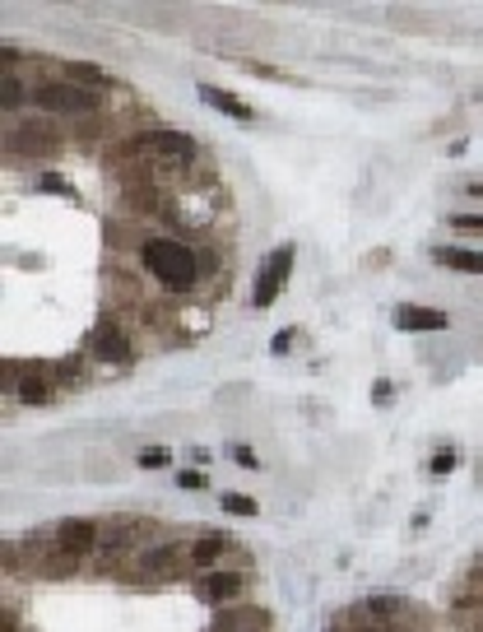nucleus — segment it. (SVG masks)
Segmentation results:
<instances>
[{
    "label": "nucleus",
    "instance_id": "b1692460",
    "mask_svg": "<svg viewBox=\"0 0 483 632\" xmlns=\"http://www.w3.org/2000/svg\"><path fill=\"white\" fill-rule=\"evenodd\" d=\"M289 344H293V331H279V335H274V344H270V349H274V353H284V349H289Z\"/></svg>",
    "mask_w": 483,
    "mask_h": 632
},
{
    "label": "nucleus",
    "instance_id": "39448f33",
    "mask_svg": "<svg viewBox=\"0 0 483 632\" xmlns=\"http://www.w3.org/2000/svg\"><path fill=\"white\" fill-rule=\"evenodd\" d=\"M89 349L98 353L103 363H126V359H131V340L121 335L116 321H98L94 335H89Z\"/></svg>",
    "mask_w": 483,
    "mask_h": 632
},
{
    "label": "nucleus",
    "instance_id": "2eb2a0df",
    "mask_svg": "<svg viewBox=\"0 0 483 632\" xmlns=\"http://www.w3.org/2000/svg\"><path fill=\"white\" fill-rule=\"evenodd\" d=\"M70 79H74V84H112V74L89 65V61H70Z\"/></svg>",
    "mask_w": 483,
    "mask_h": 632
},
{
    "label": "nucleus",
    "instance_id": "f3484780",
    "mask_svg": "<svg viewBox=\"0 0 483 632\" xmlns=\"http://www.w3.org/2000/svg\"><path fill=\"white\" fill-rule=\"evenodd\" d=\"M451 228H456V232H474V237H483V214H451Z\"/></svg>",
    "mask_w": 483,
    "mask_h": 632
},
{
    "label": "nucleus",
    "instance_id": "aec40b11",
    "mask_svg": "<svg viewBox=\"0 0 483 632\" xmlns=\"http://www.w3.org/2000/svg\"><path fill=\"white\" fill-rule=\"evenodd\" d=\"M456 469V451H437L432 456V474H451Z\"/></svg>",
    "mask_w": 483,
    "mask_h": 632
},
{
    "label": "nucleus",
    "instance_id": "9b49d317",
    "mask_svg": "<svg viewBox=\"0 0 483 632\" xmlns=\"http://www.w3.org/2000/svg\"><path fill=\"white\" fill-rule=\"evenodd\" d=\"M200 98H205L210 107H219V112H228V116H237V122H251V116H256L242 98H232V94H223V89H214V84H200Z\"/></svg>",
    "mask_w": 483,
    "mask_h": 632
},
{
    "label": "nucleus",
    "instance_id": "5701e85b",
    "mask_svg": "<svg viewBox=\"0 0 483 632\" xmlns=\"http://www.w3.org/2000/svg\"><path fill=\"white\" fill-rule=\"evenodd\" d=\"M37 186H43V191H61V195H70V186H65L61 177H43V182H37Z\"/></svg>",
    "mask_w": 483,
    "mask_h": 632
},
{
    "label": "nucleus",
    "instance_id": "1a4fd4ad",
    "mask_svg": "<svg viewBox=\"0 0 483 632\" xmlns=\"http://www.w3.org/2000/svg\"><path fill=\"white\" fill-rule=\"evenodd\" d=\"M432 261L437 265H451L460 274H483V252H469V247H437Z\"/></svg>",
    "mask_w": 483,
    "mask_h": 632
},
{
    "label": "nucleus",
    "instance_id": "6e6552de",
    "mask_svg": "<svg viewBox=\"0 0 483 632\" xmlns=\"http://www.w3.org/2000/svg\"><path fill=\"white\" fill-rule=\"evenodd\" d=\"M395 326L399 331H447L451 316L437 311V307H399L395 311Z\"/></svg>",
    "mask_w": 483,
    "mask_h": 632
},
{
    "label": "nucleus",
    "instance_id": "a211bd4d",
    "mask_svg": "<svg viewBox=\"0 0 483 632\" xmlns=\"http://www.w3.org/2000/svg\"><path fill=\"white\" fill-rule=\"evenodd\" d=\"M0 103H5V107H19V103H24V84H19L15 74L5 79V84H0Z\"/></svg>",
    "mask_w": 483,
    "mask_h": 632
},
{
    "label": "nucleus",
    "instance_id": "dca6fc26",
    "mask_svg": "<svg viewBox=\"0 0 483 632\" xmlns=\"http://www.w3.org/2000/svg\"><path fill=\"white\" fill-rule=\"evenodd\" d=\"M223 511H232V517H256V498H247V493H228L223 498Z\"/></svg>",
    "mask_w": 483,
    "mask_h": 632
},
{
    "label": "nucleus",
    "instance_id": "20e7f679",
    "mask_svg": "<svg viewBox=\"0 0 483 632\" xmlns=\"http://www.w3.org/2000/svg\"><path fill=\"white\" fill-rule=\"evenodd\" d=\"M289 270H293V247L284 242L265 265H261V280H256V293H251V302L256 307H270L274 298H279V289H284V280H289Z\"/></svg>",
    "mask_w": 483,
    "mask_h": 632
},
{
    "label": "nucleus",
    "instance_id": "9d476101",
    "mask_svg": "<svg viewBox=\"0 0 483 632\" xmlns=\"http://www.w3.org/2000/svg\"><path fill=\"white\" fill-rule=\"evenodd\" d=\"M242 590V577H232V572H210L205 581H200V600H210V605H223V600H232Z\"/></svg>",
    "mask_w": 483,
    "mask_h": 632
},
{
    "label": "nucleus",
    "instance_id": "4468645a",
    "mask_svg": "<svg viewBox=\"0 0 483 632\" xmlns=\"http://www.w3.org/2000/svg\"><path fill=\"white\" fill-rule=\"evenodd\" d=\"M172 558H177V548L172 544H158V548H149L144 558H140V572H168Z\"/></svg>",
    "mask_w": 483,
    "mask_h": 632
},
{
    "label": "nucleus",
    "instance_id": "f03ea898",
    "mask_svg": "<svg viewBox=\"0 0 483 632\" xmlns=\"http://www.w3.org/2000/svg\"><path fill=\"white\" fill-rule=\"evenodd\" d=\"M33 103L43 112H94L103 98L94 89H84V84H37Z\"/></svg>",
    "mask_w": 483,
    "mask_h": 632
},
{
    "label": "nucleus",
    "instance_id": "7ed1b4c3",
    "mask_svg": "<svg viewBox=\"0 0 483 632\" xmlns=\"http://www.w3.org/2000/svg\"><path fill=\"white\" fill-rule=\"evenodd\" d=\"M140 144H144V158H158V163H191L195 158V140L182 131H144Z\"/></svg>",
    "mask_w": 483,
    "mask_h": 632
},
{
    "label": "nucleus",
    "instance_id": "393cba45",
    "mask_svg": "<svg viewBox=\"0 0 483 632\" xmlns=\"http://www.w3.org/2000/svg\"><path fill=\"white\" fill-rule=\"evenodd\" d=\"M247 632H261V627H247Z\"/></svg>",
    "mask_w": 483,
    "mask_h": 632
},
{
    "label": "nucleus",
    "instance_id": "412c9836",
    "mask_svg": "<svg viewBox=\"0 0 483 632\" xmlns=\"http://www.w3.org/2000/svg\"><path fill=\"white\" fill-rule=\"evenodd\" d=\"M232 456L242 460V469H261V465H256V456H251L247 447H232Z\"/></svg>",
    "mask_w": 483,
    "mask_h": 632
},
{
    "label": "nucleus",
    "instance_id": "f8f14e48",
    "mask_svg": "<svg viewBox=\"0 0 483 632\" xmlns=\"http://www.w3.org/2000/svg\"><path fill=\"white\" fill-rule=\"evenodd\" d=\"M19 400H24V405L52 400V381H47V377H24V381H19Z\"/></svg>",
    "mask_w": 483,
    "mask_h": 632
},
{
    "label": "nucleus",
    "instance_id": "6ab92c4d",
    "mask_svg": "<svg viewBox=\"0 0 483 632\" xmlns=\"http://www.w3.org/2000/svg\"><path fill=\"white\" fill-rule=\"evenodd\" d=\"M168 460H172V451H168V447H153V451H140V465H144V469H163Z\"/></svg>",
    "mask_w": 483,
    "mask_h": 632
},
{
    "label": "nucleus",
    "instance_id": "ddd939ff",
    "mask_svg": "<svg viewBox=\"0 0 483 632\" xmlns=\"http://www.w3.org/2000/svg\"><path fill=\"white\" fill-rule=\"evenodd\" d=\"M228 548V539L223 535H205V539H200L195 548H191V563H200V568H210L214 558H219V553Z\"/></svg>",
    "mask_w": 483,
    "mask_h": 632
},
{
    "label": "nucleus",
    "instance_id": "4be33fe9",
    "mask_svg": "<svg viewBox=\"0 0 483 632\" xmlns=\"http://www.w3.org/2000/svg\"><path fill=\"white\" fill-rule=\"evenodd\" d=\"M200 484H205V474H200V469H186L182 474V489H200Z\"/></svg>",
    "mask_w": 483,
    "mask_h": 632
},
{
    "label": "nucleus",
    "instance_id": "423d86ee",
    "mask_svg": "<svg viewBox=\"0 0 483 632\" xmlns=\"http://www.w3.org/2000/svg\"><path fill=\"white\" fill-rule=\"evenodd\" d=\"M56 544L65 558H84V553L98 548V526L94 521H61L56 526Z\"/></svg>",
    "mask_w": 483,
    "mask_h": 632
},
{
    "label": "nucleus",
    "instance_id": "0eeeda50",
    "mask_svg": "<svg viewBox=\"0 0 483 632\" xmlns=\"http://www.w3.org/2000/svg\"><path fill=\"white\" fill-rule=\"evenodd\" d=\"M10 149L15 153H56L61 149V140H56V131L47 126V122H24V126H15V140H10Z\"/></svg>",
    "mask_w": 483,
    "mask_h": 632
},
{
    "label": "nucleus",
    "instance_id": "f257e3e1",
    "mask_svg": "<svg viewBox=\"0 0 483 632\" xmlns=\"http://www.w3.org/2000/svg\"><path fill=\"white\" fill-rule=\"evenodd\" d=\"M140 261H144V270L163 289H172V293H191L195 289L200 265H195V252L186 242H172V237H149V242L140 247Z\"/></svg>",
    "mask_w": 483,
    "mask_h": 632
}]
</instances>
